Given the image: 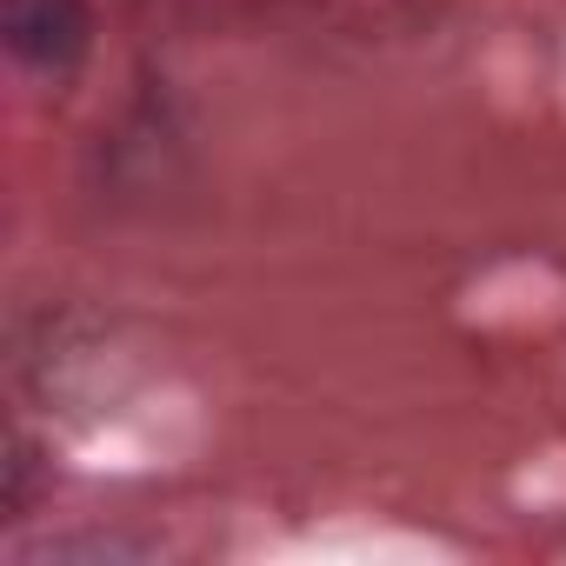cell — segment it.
I'll return each mask as SVG.
<instances>
[{
    "instance_id": "1",
    "label": "cell",
    "mask_w": 566,
    "mask_h": 566,
    "mask_svg": "<svg viewBox=\"0 0 566 566\" xmlns=\"http://www.w3.org/2000/svg\"><path fill=\"white\" fill-rule=\"evenodd\" d=\"M8 48L41 74H67L94 48V8L87 0H14L8 8Z\"/></svg>"
}]
</instances>
